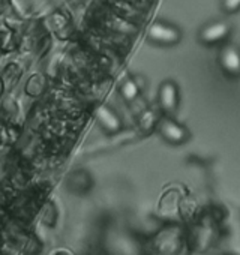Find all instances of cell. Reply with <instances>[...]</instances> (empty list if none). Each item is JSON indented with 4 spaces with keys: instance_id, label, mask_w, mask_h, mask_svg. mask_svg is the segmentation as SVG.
Masks as SVG:
<instances>
[{
    "instance_id": "obj_1",
    "label": "cell",
    "mask_w": 240,
    "mask_h": 255,
    "mask_svg": "<svg viewBox=\"0 0 240 255\" xmlns=\"http://www.w3.org/2000/svg\"><path fill=\"white\" fill-rule=\"evenodd\" d=\"M233 33V26L227 20H213L206 23L198 30V42L206 47H215V45H224L228 42L230 36Z\"/></svg>"
},
{
    "instance_id": "obj_2",
    "label": "cell",
    "mask_w": 240,
    "mask_h": 255,
    "mask_svg": "<svg viewBox=\"0 0 240 255\" xmlns=\"http://www.w3.org/2000/svg\"><path fill=\"white\" fill-rule=\"evenodd\" d=\"M182 38H183L182 30L176 24L164 21V20L153 21L147 30V39L152 44L161 45V47H174L180 44Z\"/></svg>"
},
{
    "instance_id": "obj_3",
    "label": "cell",
    "mask_w": 240,
    "mask_h": 255,
    "mask_svg": "<svg viewBox=\"0 0 240 255\" xmlns=\"http://www.w3.org/2000/svg\"><path fill=\"white\" fill-rule=\"evenodd\" d=\"M218 63L228 77L239 78L240 77V48L231 42L224 44L218 54Z\"/></svg>"
},
{
    "instance_id": "obj_4",
    "label": "cell",
    "mask_w": 240,
    "mask_h": 255,
    "mask_svg": "<svg viewBox=\"0 0 240 255\" xmlns=\"http://www.w3.org/2000/svg\"><path fill=\"white\" fill-rule=\"evenodd\" d=\"M158 131L165 141H168L174 146L183 144L189 138V131L186 129V128L183 125H180L179 122H176L174 119H170V117H165L159 122Z\"/></svg>"
},
{
    "instance_id": "obj_5",
    "label": "cell",
    "mask_w": 240,
    "mask_h": 255,
    "mask_svg": "<svg viewBox=\"0 0 240 255\" xmlns=\"http://www.w3.org/2000/svg\"><path fill=\"white\" fill-rule=\"evenodd\" d=\"M158 101L159 107L162 108L164 113L167 114H174L179 108L180 102V93L179 87L173 80H165L158 90Z\"/></svg>"
},
{
    "instance_id": "obj_6",
    "label": "cell",
    "mask_w": 240,
    "mask_h": 255,
    "mask_svg": "<svg viewBox=\"0 0 240 255\" xmlns=\"http://www.w3.org/2000/svg\"><path fill=\"white\" fill-rule=\"evenodd\" d=\"M98 119H99L101 125L111 134L117 132L120 128H122V122H120L117 114L113 110L107 108V107H101L98 110Z\"/></svg>"
},
{
    "instance_id": "obj_7",
    "label": "cell",
    "mask_w": 240,
    "mask_h": 255,
    "mask_svg": "<svg viewBox=\"0 0 240 255\" xmlns=\"http://www.w3.org/2000/svg\"><path fill=\"white\" fill-rule=\"evenodd\" d=\"M140 92H141V86L138 84L135 78H128L122 84V87H120V93H122V96L128 102H132L134 99H137L140 96Z\"/></svg>"
},
{
    "instance_id": "obj_8",
    "label": "cell",
    "mask_w": 240,
    "mask_h": 255,
    "mask_svg": "<svg viewBox=\"0 0 240 255\" xmlns=\"http://www.w3.org/2000/svg\"><path fill=\"white\" fill-rule=\"evenodd\" d=\"M221 11L227 15H234L240 12V0H219Z\"/></svg>"
},
{
    "instance_id": "obj_9",
    "label": "cell",
    "mask_w": 240,
    "mask_h": 255,
    "mask_svg": "<svg viewBox=\"0 0 240 255\" xmlns=\"http://www.w3.org/2000/svg\"><path fill=\"white\" fill-rule=\"evenodd\" d=\"M155 122H156V116L150 110L149 111H144L141 114V117H140V126L143 128L144 131H150L152 128H153V125H155Z\"/></svg>"
}]
</instances>
